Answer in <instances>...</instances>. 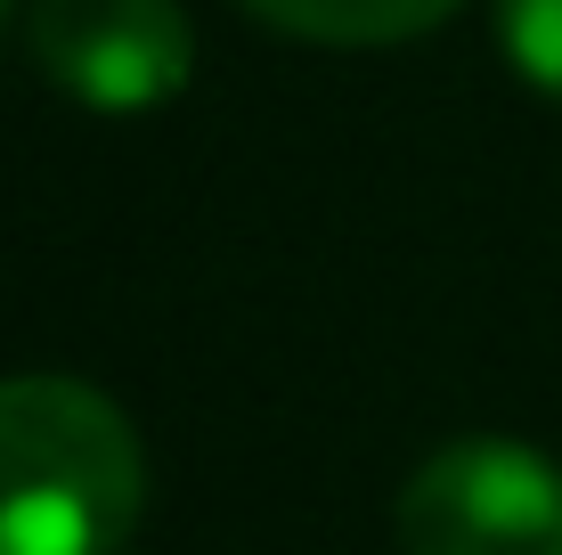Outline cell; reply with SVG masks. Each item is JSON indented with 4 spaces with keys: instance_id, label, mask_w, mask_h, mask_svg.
Returning a JSON list of instances; mask_svg holds the SVG:
<instances>
[{
    "instance_id": "cell-1",
    "label": "cell",
    "mask_w": 562,
    "mask_h": 555,
    "mask_svg": "<svg viewBox=\"0 0 562 555\" xmlns=\"http://www.w3.org/2000/svg\"><path fill=\"white\" fill-rule=\"evenodd\" d=\"M139 507L147 457L106 392L74 376L0 385V555H114Z\"/></svg>"
},
{
    "instance_id": "cell-2",
    "label": "cell",
    "mask_w": 562,
    "mask_h": 555,
    "mask_svg": "<svg viewBox=\"0 0 562 555\" xmlns=\"http://www.w3.org/2000/svg\"><path fill=\"white\" fill-rule=\"evenodd\" d=\"M400 555H562V474L521 442H449L400 490Z\"/></svg>"
},
{
    "instance_id": "cell-3",
    "label": "cell",
    "mask_w": 562,
    "mask_h": 555,
    "mask_svg": "<svg viewBox=\"0 0 562 555\" xmlns=\"http://www.w3.org/2000/svg\"><path fill=\"white\" fill-rule=\"evenodd\" d=\"M33 66L74 107L147 114L196 74V33L180 0H33Z\"/></svg>"
},
{
    "instance_id": "cell-4",
    "label": "cell",
    "mask_w": 562,
    "mask_h": 555,
    "mask_svg": "<svg viewBox=\"0 0 562 555\" xmlns=\"http://www.w3.org/2000/svg\"><path fill=\"white\" fill-rule=\"evenodd\" d=\"M261 25L294 33V42L326 49H383V42H416L440 16H457V0H245Z\"/></svg>"
},
{
    "instance_id": "cell-5",
    "label": "cell",
    "mask_w": 562,
    "mask_h": 555,
    "mask_svg": "<svg viewBox=\"0 0 562 555\" xmlns=\"http://www.w3.org/2000/svg\"><path fill=\"white\" fill-rule=\"evenodd\" d=\"M497 33L514 66L562 107V0H497Z\"/></svg>"
},
{
    "instance_id": "cell-6",
    "label": "cell",
    "mask_w": 562,
    "mask_h": 555,
    "mask_svg": "<svg viewBox=\"0 0 562 555\" xmlns=\"http://www.w3.org/2000/svg\"><path fill=\"white\" fill-rule=\"evenodd\" d=\"M9 16H16V0H0V33H9Z\"/></svg>"
}]
</instances>
